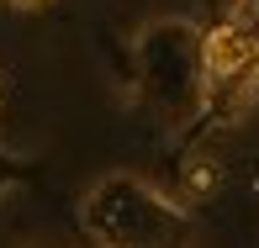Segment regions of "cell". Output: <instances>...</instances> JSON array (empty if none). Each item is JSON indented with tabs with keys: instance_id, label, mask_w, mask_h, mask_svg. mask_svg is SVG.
<instances>
[{
	"instance_id": "4",
	"label": "cell",
	"mask_w": 259,
	"mask_h": 248,
	"mask_svg": "<svg viewBox=\"0 0 259 248\" xmlns=\"http://www.w3.org/2000/svg\"><path fill=\"white\" fill-rule=\"evenodd\" d=\"M0 95H6V74H0Z\"/></svg>"
},
{
	"instance_id": "1",
	"label": "cell",
	"mask_w": 259,
	"mask_h": 248,
	"mask_svg": "<svg viewBox=\"0 0 259 248\" xmlns=\"http://www.w3.org/2000/svg\"><path fill=\"white\" fill-rule=\"evenodd\" d=\"M175 222H180V211L159 190H148L143 180H127V174H111L85 195V227L106 243H159L175 232Z\"/></svg>"
},
{
	"instance_id": "3",
	"label": "cell",
	"mask_w": 259,
	"mask_h": 248,
	"mask_svg": "<svg viewBox=\"0 0 259 248\" xmlns=\"http://www.w3.org/2000/svg\"><path fill=\"white\" fill-rule=\"evenodd\" d=\"M11 6H21V11H32V6H42V0H11Z\"/></svg>"
},
{
	"instance_id": "2",
	"label": "cell",
	"mask_w": 259,
	"mask_h": 248,
	"mask_svg": "<svg viewBox=\"0 0 259 248\" xmlns=\"http://www.w3.org/2000/svg\"><path fill=\"white\" fill-rule=\"evenodd\" d=\"M254 64H259V37L243 27V21H222L217 32L201 37V74L211 85H228V79L249 74Z\"/></svg>"
}]
</instances>
